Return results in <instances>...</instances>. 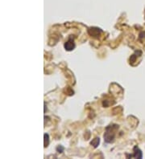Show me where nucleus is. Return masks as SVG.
<instances>
[{
    "label": "nucleus",
    "instance_id": "1",
    "mask_svg": "<svg viewBox=\"0 0 145 159\" xmlns=\"http://www.w3.org/2000/svg\"><path fill=\"white\" fill-rule=\"evenodd\" d=\"M65 48L66 49L67 51H72V49H74L75 48V43H74V41L73 39H72V37H70L69 40L65 43Z\"/></svg>",
    "mask_w": 145,
    "mask_h": 159
},
{
    "label": "nucleus",
    "instance_id": "6",
    "mask_svg": "<svg viewBox=\"0 0 145 159\" xmlns=\"http://www.w3.org/2000/svg\"><path fill=\"white\" fill-rule=\"evenodd\" d=\"M140 37L141 39H142V38H145V32H141V33H140Z\"/></svg>",
    "mask_w": 145,
    "mask_h": 159
},
{
    "label": "nucleus",
    "instance_id": "5",
    "mask_svg": "<svg viewBox=\"0 0 145 159\" xmlns=\"http://www.w3.org/2000/svg\"><path fill=\"white\" fill-rule=\"evenodd\" d=\"M63 150H64V148L62 147V146H61V145H60V146H58V147L57 148V150L58 152H59V153H61V152L63 151Z\"/></svg>",
    "mask_w": 145,
    "mask_h": 159
},
{
    "label": "nucleus",
    "instance_id": "2",
    "mask_svg": "<svg viewBox=\"0 0 145 159\" xmlns=\"http://www.w3.org/2000/svg\"><path fill=\"white\" fill-rule=\"evenodd\" d=\"M133 150H134V154L133 155H127V157L128 158H142L143 157V154H142V152H141V150H140L139 148H138L137 146H135L134 149H133Z\"/></svg>",
    "mask_w": 145,
    "mask_h": 159
},
{
    "label": "nucleus",
    "instance_id": "4",
    "mask_svg": "<svg viewBox=\"0 0 145 159\" xmlns=\"http://www.w3.org/2000/svg\"><path fill=\"white\" fill-rule=\"evenodd\" d=\"M48 135L47 133H44V146H48Z\"/></svg>",
    "mask_w": 145,
    "mask_h": 159
},
{
    "label": "nucleus",
    "instance_id": "3",
    "mask_svg": "<svg viewBox=\"0 0 145 159\" xmlns=\"http://www.w3.org/2000/svg\"><path fill=\"white\" fill-rule=\"evenodd\" d=\"M99 142H100V140H99V138H95V139L94 140V141H92L91 142H90V144L92 145H94V147H97L98 145V144H99Z\"/></svg>",
    "mask_w": 145,
    "mask_h": 159
}]
</instances>
